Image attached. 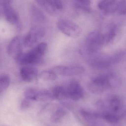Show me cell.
Here are the masks:
<instances>
[{"instance_id":"cell-15","label":"cell","mask_w":126,"mask_h":126,"mask_svg":"<svg viewBox=\"0 0 126 126\" xmlns=\"http://www.w3.org/2000/svg\"><path fill=\"white\" fill-rule=\"evenodd\" d=\"M39 90L33 88L27 89L24 92V96L26 98L30 100L37 101Z\"/></svg>"},{"instance_id":"cell-8","label":"cell","mask_w":126,"mask_h":126,"mask_svg":"<svg viewBox=\"0 0 126 126\" xmlns=\"http://www.w3.org/2000/svg\"><path fill=\"white\" fill-rule=\"evenodd\" d=\"M117 0H101L98 4L99 9L105 14L114 13L117 10Z\"/></svg>"},{"instance_id":"cell-18","label":"cell","mask_w":126,"mask_h":126,"mask_svg":"<svg viewBox=\"0 0 126 126\" xmlns=\"http://www.w3.org/2000/svg\"><path fill=\"white\" fill-rule=\"evenodd\" d=\"M33 15L35 18L38 21H43L45 19L44 14L38 8L34 7L33 10Z\"/></svg>"},{"instance_id":"cell-12","label":"cell","mask_w":126,"mask_h":126,"mask_svg":"<svg viewBox=\"0 0 126 126\" xmlns=\"http://www.w3.org/2000/svg\"><path fill=\"white\" fill-rule=\"evenodd\" d=\"M51 92L54 98L59 100H63L68 98L67 88L62 86H58L54 87Z\"/></svg>"},{"instance_id":"cell-23","label":"cell","mask_w":126,"mask_h":126,"mask_svg":"<svg viewBox=\"0 0 126 126\" xmlns=\"http://www.w3.org/2000/svg\"><path fill=\"white\" fill-rule=\"evenodd\" d=\"M55 9L58 10L63 9V6L61 0H52Z\"/></svg>"},{"instance_id":"cell-1","label":"cell","mask_w":126,"mask_h":126,"mask_svg":"<svg viewBox=\"0 0 126 126\" xmlns=\"http://www.w3.org/2000/svg\"><path fill=\"white\" fill-rule=\"evenodd\" d=\"M57 26L62 33L70 37H78L82 32V29L78 24L66 18L59 19Z\"/></svg>"},{"instance_id":"cell-24","label":"cell","mask_w":126,"mask_h":126,"mask_svg":"<svg viewBox=\"0 0 126 126\" xmlns=\"http://www.w3.org/2000/svg\"><path fill=\"white\" fill-rule=\"evenodd\" d=\"M79 5L82 6H90L91 4L90 0H76Z\"/></svg>"},{"instance_id":"cell-21","label":"cell","mask_w":126,"mask_h":126,"mask_svg":"<svg viewBox=\"0 0 126 126\" xmlns=\"http://www.w3.org/2000/svg\"><path fill=\"white\" fill-rule=\"evenodd\" d=\"M110 104L112 109L114 111H117L119 110L120 106V101L118 98H112L110 101Z\"/></svg>"},{"instance_id":"cell-20","label":"cell","mask_w":126,"mask_h":126,"mask_svg":"<svg viewBox=\"0 0 126 126\" xmlns=\"http://www.w3.org/2000/svg\"><path fill=\"white\" fill-rule=\"evenodd\" d=\"M104 118L107 121L111 123H117L119 121L118 117L112 114H106L104 115Z\"/></svg>"},{"instance_id":"cell-14","label":"cell","mask_w":126,"mask_h":126,"mask_svg":"<svg viewBox=\"0 0 126 126\" xmlns=\"http://www.w3.org/2000/svg\"><path fill=\"white\" fill-rule=\"evenodd\" d=\"M10 82V79L7 74H0V93L5 91L9 87Z\"/></svg>"},{"instance_id":"cell-13","label":"cell","mask_w":126,"mask_h":126,"mask_svg":"<svg viewBox=\"0 0 126 126\" xmlns=\"http://www.w3.org/2000/svg\"><path fill=\"white\" fill-rule=\"evenodd\" d=\"M39 78L43 80L51 81L55 80L57 79V75L52 70H44L40 73Z\"/></svg>"},{"instance_id":"cell-16","label":"cell","mask_w":126,"mask_h":126,"mask_svg":"<svg viewBox=\"0 0 126 126\" xmlns=\"http://www.w3.org/2000/svg\"><path fill=\"white\" fill-rule=\"evenodd\" d=\"M66 114V111L62 108L57 109L53 113L51 117L52 121L54 123H57L60 121Z\"/></svg>"},{"instance_id":"cell-22","label":"cell","mask_w":126,"mask_h":126,"mask_svg":"<svg viewBox=\"0 0 126 126\" xmlns=\"http://www.w3.org/2000/svg\"><path fill=\"white\" fill-rule=\"evenodd\" d=\"M30 106V100L28 99H24L21 101L20 104V109L21 110H25L27 109H28Z\"/></svg>"},{"instance_id":"cell-11","label":"cell","mask_w":126,"mask_h":126,"mask_svg":"<svg viewBox=\"0 0 126 126\" xmlns=\"http://www.w3.org/2000/svg\"><path fill=\"white\" fill-rule=\"evenodd\" d=\"M4 14L6 20L10 23L15 24L18 22L17 13L9 4L4 6Z\"/></svg>"},{"instance_id":"cell-2","label":"cell","mask_w":126,"mask_h":126,"mask_svg":"<svg viewBox=\"0 0 126 126\" xmlns=\"http://www.w3.org/2000/svg\"><path fill=\"white\" fill-rule=\"evenodd\" d=\"M105 41V37L100 32L94 31L90 32L87 37L86 45L87 50L91 53L98 51Z\"/></svg>"},{"instance_id":"cell-10","label":"cell","mask_w":126,"mask_h":126,"mask_svg":"<svg viewBox=\"0 0 126 126\" xmlns=\"http://www.w3.org/2000/svg\"><path fill=\"white\" fill-rule=\"evenodd\" d=\"M21 40L19 37L14 38L8 46L7 52L10 55L15 56L22 52Z\"/></svg>"},{"instance_id":"cell-6","label":"cell","mask_w":126,"mask_h":126,"mask_svg":"<svg viewBox=\"0 0 126 126\" xmlns=\"http://www.w3.org/2000/svg\"><path fill=\"white\" fill-rule=\"evenodd\" d=\"M108 77L101 76H98L90 81L89 84V89L95 94L101 93L109 86Z\"/></svg>"},{"instance_id":"cell-19","label":"cell","mask_w":126,"mask_h":126,"mask_svg":"<svg viewBox=\"0 0 126 126\" xmlns=\"http://www.w3.org/2000/svg\"><path fill=\"white\" fill-rule=\"evenodd\" d=\"M117 10L120 15L126 14V0H122L118 3Z\"/></svg>"},{"instance_id":"cell-3","label":"cell","mask_w":126,"mask_h":126,"mask_svg":"<svg viewBox=\"0 0 126 126\" xmlns=\"http://www.w3.org/2000/svg\"><path fill=\"white\" fill-rule=\"evenodd\" d=\"M47 48V44L42 42L27 52L29 64H35L41 63L42 58L45 54Z\"/></svg>"},{"instance_id":"cell-17","label":"cell","mask_w":126,"mask_h":126,"mask_svg":"<svg viewBox=\"0 0 126 126\" xmlns=\"http://www.w3.org/2000/svg\"><path fill=\"white\" fill-rule=\"evenodd\" d=\"M54 98L51 92L47 90H39L38 100L46 101Z\"/></svg>"},{"instance_id":"cell-7","label":"cell","mask_w":126,"mask_h":126,"mask_svg":"<svg viewBox=\"0 0 126 126\" xmlns=\"http://www.w3.org/2000/svg\"><path fill=\"white\" fill-rule=\"evenodd\" d=\"M67 89L68 98L73 100H80L84 95V91L83 87L77 81H72L67 87Z\"/></svg>"},{"instance_id":"cell-5","label":"cell","mask_w":126,"mask_h":126,"mask_svg":"<svg viewBox=\"0 0 126 126\" xmlns=\"http://www.w3.org/2000/svg\"><path fill=\"white\" fill-rule=\"evenodd\" d=\"M44 35V30L41 27H34L24 37L23 40L24 45L27 47H31L40 40Z\"/></svg>"},{"instance_id":"cell-4","label":"cell","mask_w":126,"mask_h":126,"mask_svg":"<svg viewBox=\"0 0 126 126\" xmlns=\"http://www.w3.org/2000/svg\"><path fill=\"white\" fill-rule=\"evenodd\" d=\"M52 70L57 75L64 76H75L83 74L85 71L84 67L81 66H57L54 67Z\"/></svg>"},{"instance_id":"cell-9","label":"cell","mask_w":126,"mask_h":126,"mask_svg":"<svg viewBox=\"0 0 126 126\" xmlns=\"http://www.w3.org/2000/svg\"><path fill=\"white\" fill-rule=\"evenodd\" d=\"M20 75L24 81L30 83L36 79L38 75V71L35 67H24L21 70Z\"/></svg>"}]
</instances>
